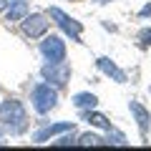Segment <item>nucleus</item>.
<instances>
[{
	"label": "nucleus",
	"instance_id": "obj_15",
	"mask_svg": "<svg viewBox=\"0 0 151 151\" xmlns=\"http://www.w3.org/2000/svg\"><path fill=\"white\" fill-rule=\"evenodd\" d=\"M70 144H76V136H73V131H70V136H60L58 141H53V146H70Z\"/></svg>",
	"mask_w": 151,
	"mask_h": 151
},
{
	"label": "nucleus",
	"instance_id": "obj_17",
	"mask_svg": "<svg viewBox=\"0 0 151 151\" xmlns=\"http://www.w3.org/2000/svg\"><path fill=\"white\" fill-rule=\"evenodd\" d=\"M139 15H141V18H149V15H151V3L141 8V13H139Z\"/></svg>",
	"mask_w": 151,
	"mask_h": 151
},
{
	"label": "nucleus",
	"instance_id": "obj_11",
	"mask_svg": "<svg viewBox=\"0 0 151 151\" xmlns=\"http://www.w3.org/2000/svg\"><path fill=\"white\" fill-rule=\"evenodd\" d=\"M83 121H88L91 126H98V129H106V131H108V129H113L111 121H108L103 113H96L93 108H86V111H83Z\"/></svg>",
	"mask_w": 151,
	"mask_h": 151
},
{
	"label": "nucleus",
	"instance_id": "obj_12",
	"mask_svg": "<svg viewBox=\"0 0 151 151\" xmlns=\"http://www.w3.org/2000/svg\"><path fill=\"white\" fill-rule=\"evenodd\" d=\"M70 101H73L76 108H81V111H86V108H96V106H98V96H93V93H76Z\"/></svg>",
	"mask_w": 151,
	"mask_h": 151
},
{
	"label": "nucleus",
	"instance_id": "obj_5",
	"mask_svg": "<svg viewBox=\"0 0 151 151\" xmlns=\"http://www.w3.org/2000/svg\"><path fill=\"white\" fill-rule=\"evenodd\" d=\"M40 55L45 60H65V43L58 35H45L40 40Z\"/></svg>",
	"mask_w": 151,
	"mask_h": 151
},
{
	"label": "nucleus",
	"instance_id": "obj_2",
	"mask_svg": "<svg viewBox=\"0 0 151 151\" xmlns=\"http://www.w3.org/2000/svg\"><path fill=\"white\" fill-rule=\"evenodd\" d=\"M30 103L35 108V113H40V116L50 113L58 106V88L50 86V83H38L30 93Z\"/></svg>",
	"mask_w": 151,
	"mask_h": 151
},
{
	"label": "nucleus",
	"instance_id": "obj_19",
	"mask_svg": "<svg viewBox=\"0 0 151 151\" xmlns=\"http://www.w3.org/2000/svg\"><path fill=\"white\" fill-rule=\"evenodd\" d=\"M96 3H101V5H103V3H111V0H96Z\"/></svg>",
	"mask_w": 151,
	"mask_h": 151
},
{
	"label": "nucleus",
	"instance_id": "obj_10",
	"mask_svg": "<svg viewBox=\"0 0 151 151\" xmlns=\"http://www.w3.org/2000/svg\"><path fill=\"white\" fill-rule=\"evenodd\" d=\"M129 108H131V113H134V119H136V124H139L141 134L146 136V131H149V121H151L149 111H146V108L141 106L139 101H129Z\"/></svg>",
	"mask_w": 151,
	"mask_h": 151
},
{
	"label": "nucleus",
	"instance_id": "obj_9",
	"mask_svg": "<svg viewBox=\"0 0 151 151\" xmlns=\"http://www.w3.org/2000/svg\"><path fill=\"white\" fill-rule=\"evenodd\" d=\"M70 129H76V126H73V124H55V126H45V129H40L35 136H33V141H35V144H43V141L53 139L55 134H63V131H70Z\"/></svg>",
	"mask_w": 151,
	"mask_h": 151
},
{
	"label": "nucleus",
	"instance_id": "obj_4",
	"mask_svg": "<svg viewBox=\"0 0 151 151\" xmlns=\"http://www.w3.org/2000/svg\"><path fill=\"white\" fill-rule=\"evenodd\" d=\"M48 15L55 20V25L60 28V30L65 33V35H70V40H81V33H83V25L78 20H73L70 15H65L60 8H50Z\"/></svg>",
	"mask_w": 151,
	"mask_h": 151
},
{
	"label": "nucleus",
	"instance_id": "obj_7",
	"mask_svg": "<svg viewBox=\"0 0 151 151\" xmlns=\"http://www.w3.org/2000/svg\"><path fill=\"white\" fill-rule=\"evenodd\" d=\"M96 65H98V70H101L103 76L113 78L116 83H126V73H124V70H121L116 63H113L111 58H96Z\"/></svg>",
	"mask_w": 151,
	"mask_h": 151
},
{
	"label": "nucleus",
	"instance_id": "obj_13",
	"mask_svg": "<svg viewBox=\"0 0 151 151\" xmlns=\"http://www.w3.org/2000/svg\"><path fill=\"white\" fill-rule=\"evenodd\" d=\"M101 144H106V141H103L101 136H96V134H83L76 141V146H101Z\"/></svg>",
	"mask_w": 151,
	"mask_h": 151
},
{
	"label": "nucleus",
	"instance_id": "obj_3",
	"mask_svg": "<svg viewBox=\"0 0 151 151\" xmlns=\"http://www.w3.org/2000/svg\"><path fill=\"white\" fill-rule=\"evenodd\" d=\"M40 76H43L45 81L55 88H63L70 78V65L65 60H48V63L40 68Z\"/></svg>",
	"mask_w": 151,
	"mask_h": 151
},
{
	"label": "nucleus",
	"instance_id": "obj_8",
	"mask_svg": "<svg viewBox=\"0 0 151 151\" xmlns=\"http://www.w3.org/2000/svg\"><path fill=\"white\" fill-rule=\"evenodd\" d=\"M28 15V3L25 0H5V20H23Z\"/></svg>",
	"mask_w": 151,
	"mask_h": 151
},
{
	"label": "nucleus",
	"instance_id": "obj_1",
	"mask_svg": "<svg viewBox=\"0 0 151 151\" xmlns=\"http://www.w3.org/2000/svg\"><path fill=\"white\" fill-rule=\"evenodd\" d=\"M0 124L5 126L13 136L23 134L28 129V116H25L23 103L15 101V98H8V101L0 103Z\"/></svg>",
	"mask_w": 151,
	"mask_h": 151
},
{
	"label": "nucleus",
	"instance_id": "obj_6",
	"mask_svg": "<svg viewBox=\"0 0 151 151\" xmlns=\"http://www.w3.org/2000/svg\"><path fill=\"white\" fill-rule=\"evenodd\" d=\"M20 23H23V33H25L28 38H40V35L48 33V20H45V15H40V13L25 15Z\"/></svg>",
	"mask_w": 151,
	"mask_h": 151
},
{
	"label": "nucleus",
	"instance_id": "obj_16",
	"mask_svg": "<svg viewBox=\"0 0 151 151\" xmlns=\"http://www.w3.org/2000/svg\"><path fill=\"white\" fill-rule=\"evenodd\" d=\"M139 40H141V45H151V28H144L139 33Z\"/></svg>",
	"mask_w": 151,
	"mask_h": 151
},
{
	"label": "nucleus",
	"instance_id": "obj_18",
	"mask_svg": "<svg viewBox=\"0 0 151 151\" xmlns=\"http://www.w3.org/2000/svg\"><path fill=\"white\" fill-rule=\"evenodd\" d=\"M3 8H5V0H0V10H3Z\"/></svg>",
	"mask_w": 151,
	"mask_h": 151
},
{
	"label": "nucleus",
	"instance_id": "obj_14",
	"mask_svg": "<svg viewBox=\"0 0 151 151\" xmlns=\"http://www.w3.org/2000/svg\"><path fill=\"white\" fill-rule=\"evenodd\" d=\"M106 144H116V146H124L126 144V136L121 134V131H116V129H108V141Z\"/></svg>",
	"mask_w": 151,
	"mask_h": 151
}]
</instances>
